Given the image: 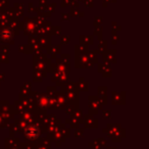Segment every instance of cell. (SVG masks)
Instances as JSON below:
<instances>
[{"mask_svg": "<svg viewBox=\"0 0 149 149\" xmlns=\"http://www.w3.org/2000/svg\"><path fill=\"white\" fill-rule=\"evenodd\" d=\"M39 135V129L35 126H31L26 130V136L30 139H34Z\"/></svg>", "mask_w": 149, "mask_h": 149, "instance_id": "cell-1", "label": "cell"}]
</instances>
